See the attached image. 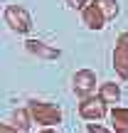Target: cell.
I'll return each instance as SVG.
<instances>
[{"mask_svg": "<svg viewBox=\"0 0 128 133\" xmlns=\"http://www.w3.org/2000/svg\"><path fill=\"white\" fill-rule=\"evenodd\" d=\"M99 99L104 101V104H118L121 101V86L116 84V81H104V84L99 86Z\"/></svg>", "mask_w": 128, "mask_h": 133, "instance_id": "9c48e42d", "label": "cell"}, {"mask_svg": "<svg viewBox=\"0 0 128 133\" xmlns=\"http://www.w3.org/2000/svg\"><path fill=\"white\" fill-rule=\"evenodd\" d=\"M27 109L32 114V123H39L44 128L62 123V109L57 104H49V101H30Z\"/></svg>", "mask_w": 128, "mask_h": 133, "instance_id": "6da1fadb", "label": "cell"}, {"mask_svg": "<svg viewBox=\"0 0 128 133\" xmlns=\"http://www.w3.org/2000/svg\"><path fill=\"white\" fill-rule=\"evenodd\" d=\"M5 22L17 35H27L30 30H32V17H30V12L22 5H10V8L5 10Z\"/></svg>", "mask_w": 128, "mask_h": 133, "instance_id": "7a4b0ae2", "label": "cell"}, {"mask_svg": "<svg viewBox=\"0 0 128 133\" xmlns=\"http://www.w3.org/2000/svg\"><path fill=\"white\" fill-rule=\"evenodd\" d=\"M25 49H27L30 54H35V57H42V59H57L59 54H62L57 47L42 42V39H27V42H25Z\"/></svg>", "mask_w": 128, "mask_h": 133, "instance_id": "8992f818", "label": "cell"}, {"mask_svg": "<svg viewBox=\"0 0 128 133\" xmlns=\"http://www.w3.org/2000/svg\"><path fill=\"white\" fill-rule=\"evenodd\" d=\"M91 3L101 10V15L106 17V22L113 20L116 15H118V3H116V0H91Z\"/></svg>", "mask_w": 128, "mask_h": 133, "instance_id": "30bf717a", "label": "cell"}, {"mask_svg": "<svg viewBox=\"0 0 128 133\" xmlns=\"http://www.w3.org/2000/svg\"><path fill=\"white\" fill-rule=\"evenodd\" d=\"M94 89H96V74L91 69H79L74 74V94H79V96L86 99Z\"/></svg>", "mask_w": 128, "mask_h": 133, "instance_id": "277c9868", "label": "cell"}, {"mask_svg": "<svg viewBox=\"0 0 128 133\" xmlns=\"http://www.w3.org/2000/svg\"><path fill=\"white\" fill-rule=\"evenodd\" d=\"M79 116L84 121H101L106 116V104L99 96H86L79 104Z\"/></svg>", "mask_w": 128, "mask_h": 133, "instance_id": "3957f363", "label": "cell"}, {"mask_svg": "<svg viewBox=\"0 0 128 133\" xmlns=\"http://www.w3.org/2000/svg\"><path fill=\"white\" fill-rule=\"evenodd\" d=\"M81 20H84V25H86L89 30H104V27H106V17L101 15V10L96 8L91 0L81 8Z\"/></svg>", "mask_w": 128, "mask_h": 133, "instance_id": "5b68a950", "label": "cell"}, {"mask_svg": "<svg viewBox=\"0 0 128 133\" xmlns=\"http://www.w3.org/2000/svg\"><path fill=\"white\" fill-rule=\"evenodd\" d=\"M0 133H22L15 123H0Z\"/></svg>", "mask_w": 128, "mask_h": 133, "instance_id": "4fadbf2b", "label": "cell"}, {"mask_svg": "<svg viewBox=\"0 0 128 133\" xmlns=\"http://www.w3.org/2000/svg\"><path fill=\"white\" fill-rule=\"evenodd\" d=\"M113 69L121 79H128V47L121 44V42L113 49Z\"/></svg>", "mask_w": 128, "mask_h": 133, "instance_id": "ba28073f", "label": "cell"}, {"mask_svg": "<svg viewBox=\"0 0 128 133\" xmlns=\"http://www.w3.org/2000/svg\"><path fill=\"white\" fill-rule=\"evenodd\" d=\"M109 118H111V131L113 133H128V109L126 106H113Z\"/></svg>", "mask_w": 128, "mask_h": 133, "instance_id": "52a82bcc", "label": "cell"}, {"mask_svg": "<svg viewBox=\"0 0 128 133\" xmlns=\"http://www.w3.org/2000/svg\"><path fill=\"white\" fill-rule=\"evenodd\" d=\"M86 3H89V0H66V5H69V8H76V10H81Z\"/></svg>", "mask_w": 128, "mask_h": 133, "instance_id": "5bb4252c", "label": "cell"}, {"mask_svg": "<svg viewBox=\"0 0 128 133\" xmlns=\"http://www.w3.org/2000/svg\"><path fill=\"white\" fill-rule=\"evenodd\" d=\"M118 42H121V44H126V47H128V32H123V35H121V37H118Z\"/></svg>", "mask_w": 128, "mask_h": 133, "instance_id": "9a60e30c", "label": "cell"}, {"mask_svg": "<svg viewBox=\"0 0 128 133\" xmlns=\"http://www.w3.org/2000/svg\"><path fill=\"white\" fill-rule=\"evenodd\" d=\"M12 121H15V126H17L20 131H27L30 123H32V114H30V109H17L12 114Z\"/></svg>", "mask_w": 128, "mask_h": 133, "instance_id": "8fae6325", "label": "cell"}, {"mask_svg": "<svg viewBox=\"0 0 128 133\" xmlns=\"http://www.w3.org/2000/svg\"><path fill=\"white\" fill-rule=\"evenodd\" d=\"M39 133H57V131H54V128H52V126H49V128H42V131H39Z\"/></svg>", "mask_w": 128, "mask_h": 133, "instance_id": "2e32d148", "label": "cell"}, {"mask_svg": "<svg viewBox=\"0 0 128 133\" xmlns=\"http://www.w3.org/2000/svg\"><path fill=\"white\" fill-rule=\"evenodd\" d=\"M86 131H89V133H113V131L106 128V126L96 123V121H89V123H86Z\"/></svg>", "mask_w": 128, "mask_h": 133, "instance_id": "7c38bea8", "label": "cell"}]
</instances>
